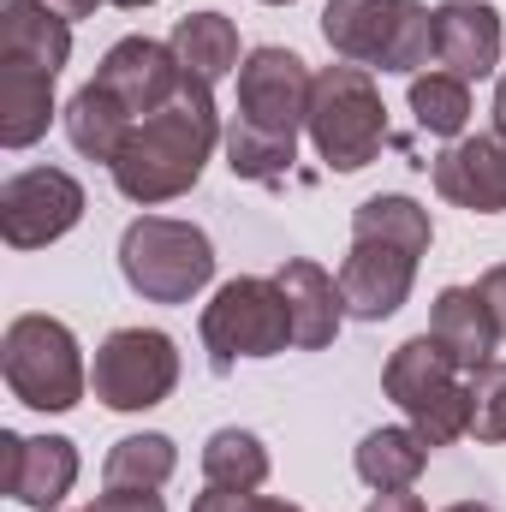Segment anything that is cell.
Returning a JSON list of instances; mask_svg holds the SVG:
<instances>
[{
    "label": "cell",
    "mask_w": 506,
    "mask_h": 512,
    "mask_svg": "<svg viewBox=\"0 0 506 512\" xmlns=\"http://www.w3.org/2000/svg\"><path fill=\"white\" fill-rule=\"evenodd\" d=\"M173 471H179V447H173V435H155V429L120 435L108 447V459H102L108 489H161Z\"/></svg>",
    "instance_id": "603a6c76"
},
{
    "label": "cell",
    "mask_w": 506,
    "mask_h": 512,
    "mask_svg": "<svg viewBox=\"0 0 506 512\" xmlns=\"http://www.w3.org/2000/svg\"><path fill=\"white\" fill-rule=\"evenodd\" d=\"M42 6H48V12H60L66 24H78V18H90V12H96L102 0H42Z\"/></svg>",
    "instance_id": "1f68e13d"
},
{
    "label": "cell",
    "mask_w": 506,
    "mask_h": 512,
    "mask_svg": "<svg viewBox=\"0 0 506 512\" xmlns=\"http://www.w3.org/2000/svg\"><path fill=\"white\" fill-rule=\"evenodd\" d=\"M429 334L459 358V370L489 364L495 346H501V322H495V310L477 286H441L435 310H429Z\"/></svg>",
    "instance_id": "e0dca14e"
},
{
    "label": "cell",
    "mask_w": 506,
    "mask_h": 512,
    "mask_svg": "<svg viewBox=\"0 0 506 512\" xmlns=\"http://www.w3.org/2000/svg\"><path fill=\"white\" fill-rule=\"evenodd\" d=\"M298 161V143L292 137H268V131H251V126H227V167L233 179H256V185H274L286 179Z\"/></svg>",
    "instance_id": "484cf974"
},
{
    "label": "cell",
    "mask_w": 506,
    "mask_h": 512,
    "mask_svg": "<svg viewBox=\"0 0 506 512\" xmlns=\"http://www.w3.org/2000/svg\"><path fill=\"white\" fill-rule=\"evenodd\" d=\"M322 36L340 60L364 72L417 78L435 60V6L423 0H328Z\"/></svg>",
    "instance_id": "3957f363"
},
{
    "label": "cell",
    "mask_w": 506,
    "mask_h": 512,
    "mask_svg": "<svg viewBox=\"0 0 506 512\" xmlns=\"http://www.w3.org/2000/svg\"><path fill=\"white\" fill-rule=\"evenodd\" d=\"M84 221V185L66 167H24L0 185V239L12 251H42Z\"/></svg>",
    "instance_id": "30bf717a"
},
{
    "label": "cell",
    "mask_w": 506,
    "mask_h": 512,
    "mask_svg": "<svg viewBox=\"0 0 506 512\" xmlns=\"http://www.w3.org/2000/svg\"><path fill=\"white\" fill-rule=\"evenodd\" d=\"M203 483L209 489H245L256 495L268 483V447L251 429H215L203 441Z\"/></svg>",
    "instance_id": "cb8c5ba5"
},
{
    "label": "cell",
    "mask_w": 506,
    "mask_h": 512,
    "mask_svg": "<svg viewBox=\"0 0 506 512\" xmlns=\"http://www.w3.org/2000/svg\"><path fill=\"white\" fill-rule=\"evenodd\" d=\"M0 376H6V393L30 411H72L90 387V364L78 334L60 316L24 310L0 334Z\"/></svg>",
    "instance_id": "5b68a950"
},
{
    "label": "cell",
    "mask_w": 506,
    "mask_h": 512,
    "mask_svg": "<svg viewBox=\"0 0 506 512\" xmlns=\"http://www.w3.org/2000/svg\"><path fill=\"white\" fill-rule=\"evenodd\" d=\"M108 6H126V12H137V6H155V0H108Z\"/></svg>",
    "instance_id": "e575fe53"
},
{
    "label": "cell",
    "mask_w": 506,
    "mask_h": 512,
    "mask_svg": "<svg viewBox=\"0 0 506 512\" xmlns=\"http://www.w3.org/2000/svg\"><path fill=\"white\" fill-rule=\"evenodd\" d=\"M495 131L506 137V66H501V84H495Z\"/></svg>",
    "instance_id": "d6a6232c"
},
{
    "label": "cell",
    "mask_w": 506,
    "mask_h": 512,
    "mask_svg": "<svg viewBox=\"0 0 506 512\" xmlns=\"http://www.w3.org/2000/svg\"><path fill=\"white\" fill-rule=\"evenodd\" d=\"M292 346V310L280 280L268 274H239L203 304V352L209 370L227 376L239 358H280Z\"/></svg>",
    "instance_id": "ba28073f"
},
{
    "label": "cell",
    "mask_w": 506,
    "mask_h": 512,
    "mask_svg": "<svg viewBox=\"0 0 506 512\" xmlns=\"http://www.w3.org/2000/svg\"><path fill=\"white\" fill-rule=\"evenodd\" d=\"M90 84H102L131 120H149V114H161V108L185 90V66H179L173 42H155V36H120V42L102 54V66H96Z\"/></svg>",
    "instance_id": "7c38bea8"
},
{
    "label": "cell",
    "mask_w": 506,
    "mask_h": 512,
    "mask_svg": "<svg viewBox=\"0 0 506 512\" xmlns=\"http://www.w3.org/2000/svg\"><path fill=\"white\" fill-rule=\"evenodd\" d=\"M66 137H72V149L84 155V161H102V167H114L120 161V149H126V137H131V120L126 108L102 90V84H84L72 102H66Z\"/></svg>",
    "instance_id": "44dd1931"
},
{
    "label": "cell",
    "mask_w": 506,
    "mask_h": 512,
    "mask_svg": "<svg viewBox=\"0 0 506 512\" xmlns=\"http://www.w3.org/2000/svg\"><path fill=\"white\" fill-rule=\"evenodd\" d=\"M215 143H227L215 90L197 84V78H185V90H179L161 114H149V120L131 126L120 161L108 167V173H114V191H120L126 203H137V209L173 203V197H185V191L203 179Z\"/></svg>",
    "instance_id": "6da1fadb"
},
{
    "label": "cell",
    "mask_w": 506,
    "mask_h": 512,
    "mask_svg": "<svg viewBox=\"0 0 506 512\" xmlns=\"http://www.w3.org/2000/svg\"><path fill=\"white\" fill-rule=\"evenodd\" d=\"M191 512H268V495H245V489H209L197 495Z\"/></svg>",
    "instance_id": "83f0119b"
},
{
    "label": "cell",
    "mask_w": 506,
    "mask_h": 512,
    "mask_svg": "<svg viewBox=\"0 0 506 512\" xmlns=\"http://www.w3.org/2000/svg\"><path fill=\"white\" fill-rule=\"evenodd\" d=\"M447 512H495V507H483V501H453Z\"/></svg>",
    "instance_id": "836d02e7"
},
{
    "label": "cell",
    "mask_w": 506,
    "mask_h": 512,
    "mask_svg": "<svg viewBox=\"0 0 506 512\" xmlns=\"http://www.w3.org/2000/svg\"><path fill=\"white\" fill-rule=\"evenodd\" d=\"M411 114H417V131L459 143L471 126V84L453 72H417L411 78Z\"/></svg>",
    "instance_id": "d4e9b609"
},
{
    "label": "cell",
    "mask_w": 506,
    "mask_h": 512,
    "mask_svg": "<svg viewBox=\"0 0 506 512\" xmlns=\"http://www.w3.org/2000/svg\"><path fill=\"white\" fill-rule=\"evenodd\" d=\"M435 191L453 209L506 215V137L501 131H477V137L447 143L435 155Z\"/></svg>",
    "instance_id": "5bb4252c"
},
{
    "label": "cell",
    "mask_w": 506,
    "mask_h": 512,
    "mask_svg": "<svg viewBox=\"0 0 506 512\" xmlns=\"http://www.w3.org/2000/svg\"><path fill=\"white\" fill-rule=\"evenodd\" d=\"M429 441L411 429V423H387V429H370L364 441H358V477L376 489V495H387V489H411L417 477H423V465H429Z\"/></svg>",
    "instance_id": "7402d4cb"
},
{
    "label": "cell",
    "mask_w": 506,
    "mask_h": 512,
    "mask_svg": "<svg viewBox=\"0 0 506 512\" xmlns=\"http://www.w3.org/2000/svg\"><path fill=\"white\" fill-rule=\"evenodd\" d=\"M167 42H173V54H179V66H185V78H197V84H209V90L245 66V60H239V24L221 18V12H185Z\"/></svg>",
    "instance_id": "ffe728a7"
},
{
    "label": "cell",
    "mask_w": 506,
    "mask_h": 512,
    "mask_svg": "<svg viewBox=\"0 0 506 512\" xmlns=\"http://www.w3.org/2000/svg\"><path fill=\"white\" fill-rule=\"evenodd\" d=\"M78 483V447L66 435H18L0 429V495L30 512H54Z\"/></svg>",
    "instance_id": "4fadbf2b"
},
{
    "label": "cell",
    "mask_w": 506,
    "mask_h": 512,
    "mask_svg": "<svg viewBox=\"0 0 506 512\" xmlns=\"http://www.w3.org/2000/svg\"><path fill=\"white\" fill-rule=\"evenodd\" d=\"M0 60H30L60 78V66L72 60V24L60 12H48L42 0H6L0 6Z\"/></svg>",
    "instance_id": "d6986e66"
},
{
    "label": "cell",
    "mask_w": 506,
    "mask_h": 512,
    "mask_svg": "<svg viewBox=\"0 0 506 512\" xmlns=\"http://www.w3.org/2000/svg\"><path fill=\"white\" fill-rule=\"evenodd\" d=\"M90 512H167V501L155 489H108Z\"/></svg>",
    "instance_id": "f1b7e54d"
},
{
    "label": "cell",
    "mask_w": 506,
    "mask_h": 512,
    "mask_svg": "<svg viewBox=\"0 0 506 512\" xmlns=\"http://www.w3.org/2000/svg\"><path fill=\"white\" fill-rule=\"evenodd\" d=\"M310 84L316 72L292 54V48H251L245 66H239V126L251 131H268V137H292L310 120Z\"/></svg>",
    "instance_id": "8fae6325"
},
{
    "label": "cell",
    "mask_w": 506,
    "mask_h": 512,
    "mask_svg": "<svg viewBox=\"0 0 506 512\" xmlns=\"http://www.w3.org/2000/svg\"><path fill=\"white\" fill-rule=\"evenodd\" d=\"M304 131H310L316 155H322L334 173L370 167L381 155V143H387V102H381V84L364 66H352V60L322 66L316 84H310V120H304Z\"/></svg>",
    "instance_id": "8992f818"
},
{
    "label": "cell",
    "mask_w": 506,
    "mask_h": 512,
    "mask_svg": "<svg viewBox=\"0 0 506 512\" xmlns=\"http://www.w3.org/2000/svg\"><path fill=\"white\" fill-rule=\"evenodd\" d=\"M381 393L411 417L429 447H453L459 435H471V370H459V358L435 334H411L405 346H393Z\"/></svg>",
    "instance_id": "277c9868"
},
{
    "label": "cell",
    "mask_w": 506,
    "mask_h": 512,
    "mask_svg": "<svg viewBox=\"0 0 506 512\" xmlns=\"http://www.w3.org/2000/svg\"><path fill=\"white\" fill-rule=\"evenodd\" d=\"M274 280H280V292H286V310H292V346L298 352H322V346H334L340 340V328H346V292H340V274H328L322 262H310V256H286L280 268H274Z\"/></svg>",
    "instance_id": "9a60e30c"
},
{
    "label": "cell",
    "mask_w": 506,
    "mask_h": 512,
    "mask_svg": "<svg viewBox=\"0 0 506 512\" xmlns=\"http://www.w3.org/2000/svg\"><path fill=\"white\" fill-rule=\"evenodd\" d=\"M262 6H292V0H262Z\"/></svg>",
    "instance_id": "d590c367"
},
{
    "label": "cell",
    "mask_w": 506,
    "mask_h": 512,
    "mask_svg": "<svg viewBox=\"0 0 506 512\" xmlns=\"http://www.w3.org/2000/svg\"><path fill=\"white\" fill-rule=\"evenodd\" d=\"M120 274L143 304H191L215 280V245L197 221L137 215L120 233Z\"/></svg>",
    "instance_id": "52a82bcc"
},
{
    "label": "cell",
    "mask_w": 506,
    "mask_h": 512,
    "mask_svg": "<svg viewBox=\"0 0 506 512\" xmlns=\"http://www.w3.org/2000/svg\"><path fill=\"white\" fill-rule=\"evenodd\" d=\"M435 245V221L417 197H364L352 209V251L340 262V292L358 322H387L417 286V262Z\"/></svg>",
    "instance_id": "7a4b0ae2"
},
{
    "label": "cell",
    "mask_w": 506,
    "mask_h": 512,
    "mask_svg": "<svg viewBox=\"0 0 506 512\" xmlns=\"http://www.w3.org/2000/svg\"><path fill=\"white\" fill-rule=\"evenodd\" d=\"M477 292L489 298V310H495V322H501V340H506V262H495V268H483Z\"/></svg>",
    "instance_id": "f546056e"
},
{
    "label": "cell",
    "mask_w": 506,
    "mask_h": 512,
    "mask_svg": "<svg viewBox=\"0 0 506 512\" xmlns=\"http://www.w3.org/2000/svg\"><path fill=\"white\" fill-rule=\"evenodd\" d=\"M471 435L477 441H506V358H489L471 370Z\"/></svg>",
    "instance_id": "4316f807"
},
{
    "label": "cell",
    "mask_w": 506,
    "mask_h": 512,
    "mask_svg": "<svg viewBox=\"0 0 506 512\" xmlns=\"http://www.w3.org/2000/svg\"><path fill=\"white\" fill-rule=\"evenodd\" d=\"M364 512H429V507H423L411 489H387V495H376V501H370Z\"/></svg>",
    "instance_id": "4dcf8cb0"
},
{
    "label": "cell",
    "mask_w": 506,
    "mask_h": 512,
    "mask_svg": "<svg viewBox=\"0 0 506 512\" xmlns=\"http://www.w3.org/2000/svg\"><path fill=\"white\" fill-rule=\"evenodd\" d=\"M90 387L108 411H155L179 387V346L161 328H114L96 346Z\"/></svg>",
    "instance_id": "9c48e42d"
},
{
    "label": "cell",
    "mask_w": 506,
    "mask_h": 512,
    "mask_svg": "<svg viewBox=\"0 0 506 512\" xmlns=\"http://www.w3.org/2000/svg\"><path fill=\"white\" fill-rule=\"evenodd\" d=\"M54 114H66V108H54V72H42L30 60H0V149L42 143Z\"/></svg>",
    "instance_id": "ac0fdd59"
},
{
    "label": "cell",
    "mask_w": 506,
    "mask_h": 512,
    "mask_svg": "<svg viewBox=\"0 0 506 512\" xmlns=\"http://www.w3.org/2000/svg\"><path fill=\"white\" fill-rule=\"evenodd\" d=\"M501 12L483 6V0H441L435 6V60L453 72V78H489L501 72Z\"/></svg>",
    "instance_id": "2e32d148"
}]
</instances>
